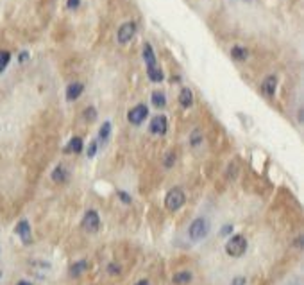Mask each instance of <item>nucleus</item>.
<instances>
[{"label": "nucleus", "mask_w": 304, "mask_h": 285, "mask_svg": "<svg viewBox=\"0 0 304 285\" xmlns=\"http://www.w3.org/2000/svg\"><path fill=\"white\" fill-rule=\"evenodd\" d=\"M143 61H145L149 79H151L152 83H161V81H163V72H161V68L158 66L156 54H154V48H152L151 43H145V45H143Z\"/></svg>", "instance_id": "1"}, {"label": "nucleus", "mask_w": 304, "mask_h": 285, "mask_svg": "<svg viewBox=\"0 0 304 285\" xmlns=\"http://www.w3.org/2000/svg\"><path fill=\"white\" fill-rule=\"evenodd\" d=\"M210 233V221L206 217H197V219L192 221V224L188 228V237L192 242H200L204 240Z\"/></svg>", "instance_id": "2"}, {"label": "nucleus", "mask_w": 304, "mask_h": 285, "mask_svg": "<svg viewBox=\"0 0 304 285\" xmlns=\"http://www.w3.org/2000/svg\"><path fill=\"white\" fill-rule=\"evenodd\" d=\"M247 251V238L243 235H233L226 244V253L233 258H240L243 253Z\"/></svg>", "instance_id": "3"}, {"label": "nucleus", "mask_w": 304, "mask_h": 285, "mask_svg": "<svg viewBox=\"0 0 304 285\" xmlns=\"http://www.w3.org/2000/svg\"><path fill=\"white\" fill-rule=\"evenodd\" d=\"M186 203V196H184V192L181 189H172L167 192V196H165V206L167 210L170 212H177L179 208H182V205Z\"/></svg>", "instance_id": "4"}, {"label": "nucleus", "mask_w": 304, "mask_h": 285, "mask_svg": "<svg viewBox=\"0 0 304 285\" xmlns=\"http://www.w3.org/2000/svg\"><path fill=\"white\" fill-rule=\"evenodd\" d=\"M82 230L88 233H97L100 230V217L99 214L95 212V210H88L86 214H84V217H82Z\"/></svg>", "instance_id": "5"}, {"label": "nucleus", "mask_w": 304, "mask_h": 285, "mask_svg": "<svg viewBox=\"0 0 304 285\" xmlns=\"http://www.w3.org/2000/svg\"><path fill=\"white\" fill-rule=\"evenodd\" d=\"M136 31H138V27H136L135 22H125V24H122L120 27H118L117 31V40L120 45H125V43H129L133 38H135Z\"/></svg>", "instance_id": "6"}, {"label": "nucleus", "mask_w": 304, "mask_h": 285, "mask_svg": "<svg viewBox=\"0 0 304 285\" xmlns=\"http://www.w3.org/2000/svg\"><path fill=\"white\" fill-rule=\"evenodd\" d=\"M149 117V108L145 104H136L135 108H131L127 113V120L133 126H140L145 122V119Z\"/></svg>", "instance_id": "7"}, {"label": "nucleus", "mask_w": 304, "mask_h": 285, "mask_svg": "<svg viewBox=\"0 0 304 285\" xmlns=\"http://www.w3.org/2000/svg\"><path fill=\"white\" fill-rule=\"evenodd\" d=\"M15 233H16L18 237H20V240L27 246V244L32 242V233H30V224L27 219H22L20 222H18L16 226H15Z\"/></svg>", "instance_id": "8"}, {"label": "nucleus", "mask_w": 304, "mask_h": 285, "mask_svg": "<svg viewBox=\"0 0 304 285\" xmlns=\"http://www.w3.org/2000/svg\"><path fill=\"white\" fill-rule=\"evenodd\" d=\"M149 129H151L152 135H158V137L165 135L167 129H168V120H167V117H165V115H158V117H154V119L151 120Z\"/></svg>", "instance_id": "9"}, {"label": "nucleus", "mask_w": 304, "mask_h": 285, "mask_svg": "<svg viewBox=\"0 0 304 285\" xmlns=\"http://www.w3.org/2000/svg\"><path fill=\"white\" fill-rule=\"evenodd\" d=\"M84 92V84L82 83H72L68 84V88H66V101L72 102V101H77L79 97L82 95Z\"/></svg>", "instance_id": "10"}, {"label": "nucleus", "mask_w": 304, "mask_h": 285, "mask_svg": "<svg viewBox=\"0 0 304 285\" xmlns=\"http://www.w3.org/2000/svg\"><path fill=\"white\" fill-rule=\"evenodd\" d=\"M88 268H90V264L86 260H77L70 266L68 273H70L72 278H79L81 274H84L86 271H88Z\"/></svg>", "instance_id": "11"}, {"label": "nucleus", "mask_w": 304, "mask_h": 285, "mask_svg": "<svg viewBox=\"0 0 304 285\" xmlns=\"http://www.w3.org/2000/svg\"><path fill=\"white\" fill-rule=\"evenodd\" d=\"M275 88H277V78L275 76H269L261 83V92H263L267 97H272L275 94Z\"/></svg>", "instance_id": "12"}, {"label": "nucleus", "mask_w": 304, "mask_h": 285, "mask_svg": "<svg viewBox=\"0 0 304 285\" xmlns=\"http://www.w3.org/2000/svg\"><path fill=\"white\" fill-rule=\"evenodd\" d=\"M82 147H84V142H82V138L81 137H74L70 140V142L66 143V147H64V153H74V155H79L82 151Z\"/></svg>", "instance_id": "13"}, {"label": "nucleus", "mask_w": 304, "mask_h": 285, "mask_svg": "<svg viewBox=\"0 0 304 285\" xmlns=\"http://www.w3.org/2000/svg\"><path fill=\"white\" fill-rule=\"evenodd\" d=\"M179 104H181L182 108H190L193 104V94L190 88H182L181 92H179Z\"/></svg>", "instance_id": "14"}, {"label": "nucleus", "mask_w": 304, "mask_h": 285, "mask_svg": "<svg viewBox=\"0 0 304 285\" xmlns=\"http://www.w3.org/2000/svg\"><path fill=\"white\" fill-rule=\"evenodd\" d=\"M192 278H193V274L190 273V271H179V273H176L172 276V282L176 285H186L192 282Z\"/></svg>", "instance_id": "15"}, {"label": "nucleus", "mask_w": 304, "mask_h": 285, "mask_svg": "<svg viewBox=\"0 0 304 285\" xmlns=\"http://www.w3.org/2000/svg\"><path fill=\"white\" fill-rule=\"evenodd\" d=\"M52 179L56 183H64L66 179H68V171H66V167L64 165H58L54 169L52 173Z\"/></svg>", "instance_id": "16"}, {"label": "nucleus", "mask_w": 304, "mask_h": 285, "mask_svg": "<svg viewBox=\"0 0 304 285\" xmlns=\"http://www.w3.org/2000/svg\"><path fill=\"white\" fill-rule=\"evenodd\" d=\"M109 135H111V122H109V120H106L104 124L100 126V131H99V140H97V142L106 143V142H107V138H109Z\"/></svg>", "instance_id": "17"}, {"label": "nucleus", "mask_w": 304, "mask_h": 285, "mask_svg": "<svg viewBox=\"0 0 304 285\" xmlns=\"http://www.w3.org/2000/svg\"><path fill=\"white\" fill-rule=\"evenodd\" d=\"M151 99H152V104H154L156 108H165V106H167V97H165L163 92H154Z\"/></svg>", "instance_id": "18"}, {"label": "nucleus", "mask_w": 304, "mask_h": 285, "mask_svg": "<svg viewBox=\"0 0 304 285\" xmlns=\"http://www.w3.org/2000/svg\"><path fill=\"white\" fill-rule=\"evenodd\" d=\"M231 56H233L236 61H245L247 58V48L245 47H240V45H236V47L231 48Z\"/></svg>", "instance_id": "19"}, {"label": "nucleus", "mask_w": 304, "mask_h": 285, "mask_svg": "<svg viewBox=\"0 0 304 285\" xmlns=\"http://www.w3.org/2000/svg\"><path fill=\"white\" fill-rule=\"evenodd\" d=\"M11 61V52L9 50H0V74L6 70Z\"/></svg>", "instance_id": "20"}, {"label": "nucleus", "mask_w": 304, "mask_h": 285, "mask_svg": "<svg viewBox=\"0 0 304 285\" xmlns=\"http://www.w3.org/2000/svg\"><path fill=\"white\" fill-rule=\"evenodd\" d=\"M200 143H202V133L199 129H193L192 135H190V145L192 147H199Z\"/></svg>", "instance_id": "21"}, {"label": "nucleus", "mask_w": 304, "mask_h": 285, "mask_svg": "<svg viewBox=\"0 0 304 285\" xmlns=\"http://www.w3.org/2000/svg\"><path fill=\"white\" fill-rule=\"evenodd\" d=\"M84 117H86V120H95L97 119V111H95L93 106H90L84 110Z\"/></svg>", "instance_id": "22"}, {"label": "nucleus", "mask_w": 304, "mask_h": 285, "mask_svg": "<svg viewBox=\"0 0 304 285\" xmlns=\"http://www.w3.org/2000/svg\"><path fill=\"white\" fill-rule=\"evenodd\" d=\"M97 145H99V142H97V140H93V142L90 143V147H88V153H86V155H88V158H93L95 155H97Z\"/></svg>", "instance_id": "23"}, {"label": "nucleus", "mask_w": 304, "mask_h": 285, "mask_svg": "<svg viewBox=\"0 0 304 285\" xmlns=\"http://www.w3.org/2000/svg\"><path fill=\"white\" fill-rule=\"evenodd\" d=\"M117 196L120 197V199H122V203H123V205H131V203H133V199H131V196H127V194H125L123 190H118V192H117Z\"/></svg>", "instance_id": "24"}, {"label": "nucleus", "mask_w": 304, "mask_h": 285, "mask_svg": "<svg viewBox=\"0 0 304 285\" xmlns=\"http://www.w3.org/2000/svg\"><path fill=\"white\" fill-rule=\"evenodd\" d=\"M120 271H122V269H120V266H118V264H115V262L107 266V273H109V274H120Z\"/></svg>", "instance_id": "25"}, {"label": "nucleus", "mask_w": 304, "mask_h": 285, "mask_svg": "<svg viewBox=\"0 0 304 285\" xmlns=\"http://www.w3.org/2000/svg\"><path fill=\"white\" fill-rule=\"evenodd\" d=\"M174 161H176V155H174V153H170V155L167 156V160H165V167H172L174 165Z\"/></svg>", "instance_id": "26"}, {"label": "nucleus", "mask_w": 304, "mask_h": 285, "mask_svg": "<svg viewBox=\"0 0 304 285\" xmlns=\"http://www.w3.org/2000/svg\"><path fill=\"white\" fill-rule=\"evenodd\" d=\"M79 4H81V0H66V6H68V9H77Z\"/></svg>", "instance_id": "27"}, {"label": "nucleus", "mask_w": 304, "mask_h": 285, "mask_svg": "<svg viewBox=\"0 0 304 285\" xmlns=\"http://www.w3.org/2000/svg\"><path fill=\"white\" fill-rule=\"evenodd\" d=\"M247 284V280L243 278V276H236V278L231 282V285H245Z\"/></svg>", "instance_id": "28"}, {"label": "nucleus", "mask_w": 304, "mask_h": 285, "mask_svg": "<svg viewBox=\"0 0 304 285\" xmlns=\"http://www.w3.org/2000/svg\"><path fill=\"white\" fill-rule=\"evenodd\" d=\"M231 232H233V226H231V224H226L222 228V232H220V233H222V235H229Z\"/></svg>", "instance_id": "29"}, {"label": "nucleus", "mask_w": 304, "mask_h": 285, "mask_svg": "<svg viewBox=\"0 0 304 285\" xmlns=\"http://www.w3.org/2000/svg\"><path fill=\"white\" fill-rule=\"evenodd\" d=\"M135 285H151V282H149V280H140V282H136Z\"/></svg>", "instance_id": "30"}, {"label": "nucleus", "mask_w": 304, "mask_h": 285, "mask_svg": "<svg viewBox=\"0 0 304 285\" xmlns=\"http://www.w3.org/2000/svg\"><path fill=\"white\" fill-rule=\"evenodd\" d=\"M16 285H32V284H30V282H27V280H20Z\"/></svg>", "instance_id": "31"}, {"label": "nucleus", "mask_w": 304, "mask_h": 285, "mask_svg": "<svg viewBox=\"0 0 304 285\" xmlns=\"http://www.w3.org/2000/svg\"><path fill=\"white\" fill-rule=\"evenodd\" d=\"M25 60H27V52H22V54H20V61L24 63Z\"/></svg>", "instance_id": "32"}, {"label": "nucleus", "mask_w": 304, "mask_h": 285, "mask_svg": "<svg viewBox=\"0 0 304 285\" xmlns=\"http://www.w3.org/2000/svg\"><path fill=\"white\" fill-rule=\"evenodd\" d=\"M243 2H252V0H243Z\"/></svg>", "instance_id": "33"}, {"label": "nucleus", "mask_w": 304, "mask_h": 285, "mask_svg": "<svg viewBox=\"0 0 304 285\" xmlns=\"http://www.w3.org/2000/svg\"><path fill=\"white\" fill-rule=\"evenodd\" d=\"M0 278H2V271H0Z\"/></svg>", "instance_id": "34"}]
</instances>
